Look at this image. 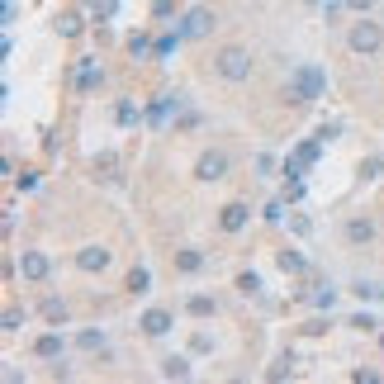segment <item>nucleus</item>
<instances>
[{
	"label": "nucleus",
	"instance_id": "nucleus-1",
	"mask_svg": "<svg viewBox=\"0 0 384 384\" xmlns=\"http://www.w3.org/2000/svg\"><path fill=\"white\" fill-rule=\"evenodd\" d=\"M347 43H351V52H361V57H375V52L384 48V29L375 19H361V24H351Z\"/></svg>",
	"mask_w": 384,
	"mask_h": 384
},
{
	"label": "nucleus",
	"instance_id": "nucleus-2",
	"mask_svg": "<svg viewBox=\"0 0 384 384\" xmlns=\"http://www.w3.org/2000/svg\"><path fill=\"white\" fill-rule=\"evenodd\" d=\"M214 71L223 81H247L252 76V52L247 48H223L219 57H214Z\"/></svg>",
	"mask_w": 384,
	"mask_h": 384
},
{
	"label": "nucleus",
	"instance_id": "nucleus-3",
	"mask_svg": "<svg viewBox=\"0 0 384 384\" xmlns=\"http://www.w3.org/2000/svg\"><path fill=\"white\" fill-rule=\"evenodd\" d=\"M289 91H294V100H299V105L318 100V95H322V71H318V66H299V71H294V81H289Z\"/></svg>",
	"mask_w": 384,
	"mask_h": 384
},
{
	"label": "nucleus",
	"instance_id": "nucleus-4",
	"mask_svg": "<svg viewBox=\"0 0 384 384\" xmlns=\"http://www.w3.org/2000/svg\"><path fill=\"white\" fill-rule=\"evenodd\" d=\"M48 271H52V261H48L43 252H24V256H19V275H24L29 285H43V280H48Z\"/></svg>",
	"mask_w": 384,
	"mask_h": 384
},
{
	"label": "nucleus",
	"instance_id": "nucleus-5",
	"mask_svg": "<svg viewBox=\"0 0 384 384\" xmlns=\"http://www.w3.org/2000/svg\"><path fill=\"white\" fill-rule=\"evenodd\" d=\"M194 176H199V180H223L228 176V152H199Z\"/></svg>",
	"mask_w": 384,
	"mask_h": 384
},
{
	"label": "nucleus",
	"instance_id": "nucleus-6",
	"mask_svg": "<svg viewBox=\"0 0 384 384\" xmlns=\"http://www.w3.org/2000/svg\"><path fill=\"white\" fill-rule=\"evenodd\" d=\"M76 266H81V271H91V275H95V271H110V252H105V247H81V252H76Z\"/></svg>",
	"mask_w": 384,
	"mask_h": 384
},
{
	"label": "nucleus",
	"instance_id": "nucleus-7",
	"mask_svg": "<svg viewBox=\"0 0 384 384\" xmlns=\"http://www.w3.org/2000/svg\"><path fill=\"white\" fill-rule=\"evenodd\" d=\"M209 24H214V10H190V15H185V29H180V38H204Z\"/></svg>",
	"mask_w": 384,
	"mask_h": 384
},
{
	"label": "nucleus",
	"instance_id": "nucleus-8",
	"mask_svg": "<svg viewBox=\"0 0 384 384\" xmlns=\"http://www.w3.org/2000/svg\"><path fill=\"white\" fill-rule=\"evenodd\" d=\"M143 332L147 337H166L171 332V313H166V308H147L143 313Z\"/></svg>",
	"mask_w": 384,
	"mask_h": 384
},
{
	"label": "nucleus",
	"instance_id": "nucleus-9",
	"mask_svg": "<svg viewBox=\"0 0 384 384\" xmlns=\"http://www.w3.org/2000/svg\"><path fill=\"white\" fill-rule=\"evenodd\" d=\"M161 380H190V361L185 356H166L161 361Z\"/></svg>",
	"mask_w": 384,
	"mask_h": 384
},
{
	"label": "nucleus",
	"instance_id": "nucleus-10",
	"mask_svg": "<svg viewBox=\"0 0 384 384\" xmlns=\"http://www.w3.org/2000/svg\"><path fill=\"white\" fill-rule=\"evenodd\" d=\"M219 223H223V233H242L247 228V204H228Z\"/></svg>",
	"mask_w": 384,
	"mask_h": 384
},
{
	"label": "nucleus",
	"instance_id": "nucleus-11",
	"mask_svg": "<svg viewBox=\"0 0 384 384\" xmlns=\"http://www.w3.org/2000/svg\"><path fill=\"white\" fill-rule=\"evenodd\" d=\"M33 351L43 356V361H52V356H62V332H43L38 342H33Z\"/></svg>",
	"mask_w": 384,
	"mask_h": 384
},
{
	"label": "nucleus",
	"instance_id": "nucleus-12",
	"mask_svg": "<svg viewBox=\"0 0 384 384\" xmlns=\"http://www.w3.org/2000/svg\"><path fill=\"white\" fill-rule=\"evenodd\" d=\"M176 271H185V275H199V271H204V256L194 252V247H185V252H176Z\"/></svg>",
	"mask_w": 384,
	"mask_h": 384
},
{
	"label": "nucleus",
	"instance_id": "nucleus-13",
	"mask_svg": "<svg viewBox=\"0 0 384 384\" xmlns=\"http://www.w3.org/2000/svg\"><path fill=\"white\" fill-rule=\"evenodd\" d=\"M347 238L351 242H370L375 238V223H370V219H351V223H347Z\"/></svg>",
	"mask_w": 384,
	"mask_h": 384
},
{
	"label": "nucleus",
	"instance_id": "nucleus-14",
	"mask_svg": "<svg viewBox=\"0 0 384 384\" xmlns=\"http://www.w3.org/2000/svg\"><path fill=\"white\" fill-rule=\"evenodd\" d=\"M43 318H48V322H66V304L48 294V299H43Z\"/></svg>",
	"mask_w": 384,
	"mask_h": 384
},
{
	"label": "nucleus",
	"instance_id": "nucleus-15",
	"mask_svg": "<svg viewBox=\"0 0 384 384\" xmlns=\"http://www.w3.org/2000/svg\"><path fill=\"white\" fill-rule=\"evenodd\" d=\"M194 313V318H209V313H214V299H209V294H190V304H185Z\"/></svg>",
	"mask_w": 384,
	"mask_h": 384
},
{
	"label": "nucleus",
	"instance_id": "nucleus-16",
	"mask_svg": "<svg viewBox=\"0 0 384 384\" xmlns=\"http://www.w3.org/2000/svg\"><path fill=\"white\" fill-rule=\"evenodd\" d=\"M57 33H62V38H76V33H81V19H76V15H62Z\"/></svg>",
	"mask_w": 384,
	"mask_h": 384
},
{
	"label": "nucleus",
	"instance_id": "nucleus-17",
	"mask_svg": "<svg viewBox=\"0 0 384 384\" xmlns=\"http://www.w3.org/2000/svg\"><path fill=\"white\" fill-rule=\"evenodd\" d=\"M147 280H152V275H147L143 266H138V271L128 275V289H133V294H143V289H147Z\"/></svg>",
	"mask_w": 384,
	"mask_h": 384
},
{
	"label": "nucleus",
	"instance_id": "nucleus-18",
	"mask_svg": "<svg viewBox=\"0 0 384 384\" xmlns=\"http://www.w3.org/2000/svg\"><path fill=\"white\" fill-rule=\"evenodd\" d=\"M356 294H361V299H380L384 285H375V280H361V285H356Z\"/></svg>",
	"mask_w": 384,
	"mask_h": 384
},
{
	"label": "nucleus",
	"instance_id": "nucleus-19",
	"mask_svg": "<svg viewBox=\"0 0 384 384\" xmlns=\"http://www.w3.org/2000/svg\"><path fill=\"white\" fill-rule=\"evenodd\" d=\"M280 266H285V271H304V256H294V252H285V256H280Z\"/></svg>",
	"mask_w": 384,
	"mask_h": 384
},
{
	"label": "nucleus",
	"instance_id": "nucleus-20",
	"mask_svg": "<svg viewBox=\"0 0 384 384\" xmlns=\"http://www.w3.org/2000/svg\"><path fill=\"white\" fill-rule=\"evenodd\" d=\"M81 347H86V351H95V347H105V337H100V332H81Z\"/></svg>",
	"mask_w": 384,
	"mask_h": 384
},
{
	"label": "nucleus",
	"instance_id": "nucleus-21",
	"mask_svg": "<svg viewBox=\"0 0 384 384\" xmlns=\"http://www.w3.org/2000/svg\"><path fill=\"white\" fill-rule=\"evenodd\" d=\"M114 119H119V124H133V119H138V110H133V105H119V110H114Z\"/></svg>",
	"mask_w": 384,
	"mask_h": 384
},
{
	"label": "nucleus",
	"instance_id": "nucleus-22",
	"mask_svg": "<svg viewBox=\"0 0 384 384\" xmlns=\"http://www.w3.org/2000/svg\"><path fill=\"white\" fill-rule=\"evenodd\" d=\"M351 327H361V332H375V327H380V322L370 318V313H361V318H351Z\"/></svg>",
	"mask_w": 384,
	"mask_h": 384
},
{
	"label": "nucleus",
	"instance_id": "nucleus-23",
	"mask_svg": "<svg viewBox=\"0 0 384 384\" xmlns=\"http://www.w3.org/2000/svg\"><path fill=\"white\" fill-rule=\"evenodd\" d=\"M342 5H347V10H356V15H370V5H375V0H342Z\"/></svg>",
	"mask_w": 384,
	"mask_h": 384
},
{
	"label": "nucleus",
	"instance_id": "nucleus-24",
	"mask_svg": "<svg viewBox=\"0 0 384 384\" xmlns=\"http://www.w3.org/2000/svg\"><path fill=\"white\" fill-rule=\"evenodd\" d=\"M214 342H209V332H194V342H190V351H209Z\"/></svg>",
	"mask_w": 384,
	"mask_h": 384
},
{
	"label": "nucleus",
	"instance_id": "nucleus-25",
	"mask_svg": "<svg viewBox=\"0 0 384 384\" xmlns=\"http://www.w3.org/2000/svg\"><path fill=\"white\" fill-rule=\"evenodd\" d=\"M380 347H384V332H380Z\"/></svg>",
	"mask_w": 384,
	"mask_h": 384
}]
</instances>
